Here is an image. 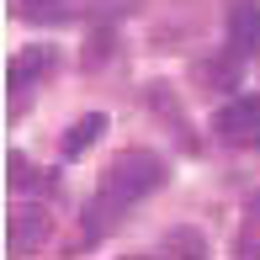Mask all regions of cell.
I'll use <instances>...</instances> for the list:
<instances>
[{
	"label": "cell",
	"instance_id": "7",
	"mask_svg": "<svg viewBox=\"0 0 260 260\" xmlns=\"http://www.w3.org/2000/svg\"><path fill=\"white\" fill-rule=\"evenodd\" d=\"M21 16L38 21V27H48V21H64L69 16V0H21Z\"/></svg>",
	"mask_w": 260,
	"mask_h": 260
},
{
	"label": "cell",
	"instance_id": "6",
	"mask_svg": "<svg viewBox=\"0 0 260 260\" xmlns=\"http://www.w3.org/2000/svg\"><path fill=\"white\" fill-rule=\"evenodd\" d=\"M106 133V112H90V117H80L75 127H69V138H64V154L75 159V154H85L90 144H96V138Z\"/></svg>",
	"mask_w": 260,
	"mask_h": 260
},
{
	"label": "cell",
	"instance_id": "9",
	"mask_svg": "<svg viewBox=\"0 0 260 260\" xmlns=\"http://www.w3.org/2000/svg\"><path fill=\"white\" fill-rule=\"evenodd\" d=\"M197 80H202V85H234V80H239V64H234V58H207Z\"/></svg>",
	"mask_w": 260,
	"mask_h": 260
},
{
	"label": "cell",
	"instance_id": "5",
	"mask_svg": "<svg viewBox=\"0 0 260 260\" xmlns=\"http://www.w3.org/2000/svg\"><path fill=\"white\" fill-rule=\"evenodd\" d=\"M48 64H53V48H21L16 58H11V75H6V80H11V90H27Z\"/></svg>",
	"mask_w": 260,
	"mask_h": 260
},
{
	"label": "cell",
	"instance_id": "2",
	"mask_svg": "<svg viewBox=\"0 0 260 260\" xmlns=\"http://www.w3.org/2000/svg\"><path fill=\"white\" fill-rule=\"evenodd\" d=\"M223 144H239V149H255L260 144V96H239V101H223L218 117H212Z\"/></svg>",
	"mask_w": 260,
	"mask_h": 260
},
{
	"label": "cell",
	"instance_id": "8",
	"mask_svg": "<svg viewBox=\"0 0 260 260\" xmlns=\"http://www.w3.org/2000/svg\"><path fill=\"white\" fill-rule=\"evenodd\" d=\"M159 250H170V255H175V250H186V255H207V239H202L197 229H170Z\"/></svg>",
	"mask_w": 260,
	"mask_h": 260
},
{
	"label": "cell",
	"instance_id": "3",
	"mask_svg": "<svg viewBox=\"0 0 260 260\" xmlns=\"http://www.w3.org/2000/svg\"><path fill=\"white\" fill-rule=\"evenodd\" d=\"M43 239H48V212H43V207L27 202V207L11 212V223H6V244H11L16 255H32Z\"/></svg>",
	"mask_w": 260,
	"mask_h": 260
},
{
	"label": "cell",
	"instance_id": "4",
	"mask_svg": "<svg viewBox=\"0 0 260 260\" xmlns=\"http://www.w3.org/2000/svg\"><path fill=\"white\" fill-rule=\"evenodd\" d=\"M229 43L234 53H260V0H239L229 11Z\"/></svg>",
	"mask_w": 260,
	"mask_h": 260
},
{
	"label": "cell",
	"instance_id": "1",
	"mask_svg": "<svg viewBox=\"0 0 260 260\" xmlns=\"http://www.w3.org/2000/svg\"><path fill=\"white\" fill-rule=\"evenodd\" d=\"M165 181V165L149 154V149H133V154H122L106 170V186H101V212H122L133 202H144L149 191H159Z\"/></svg>",
	"mask_w": 260,
	"mask_h": 260
},
{
	"label": "cell",
	"instance_id": "10",
	"mask_svg": "<svg viewBox=\"0 0 260 260\" xmlns=\"http://www.w3.org/2000/svg\"><path fill=\"white\" fill-rule=\"evenodd\" d=\"M11 181H16V186H32V181H38V175H32V165L21 159V154H11Z\"/></svg>",
	"mask_w": 260,
	"mask_h": 260
}]
</instances>
